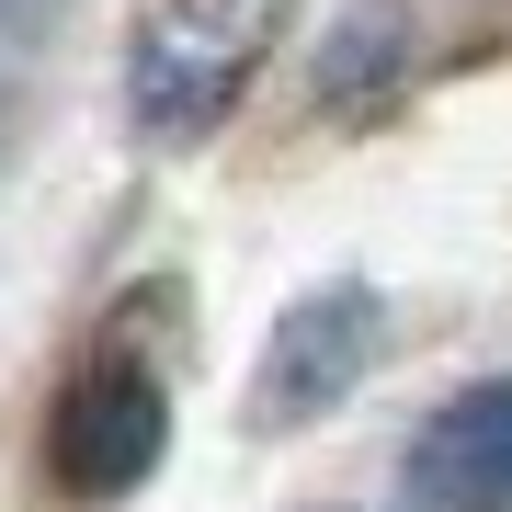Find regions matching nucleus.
I'll list each match as a JSON object with an SVG mask.
<instances>
[{
    "mask_svg": "<svg viewBox=\"0 0 512 512\" xmlns=\"http://www.w3.org/2000/svg\"><path fill=\"white\" fill-rule=\"evenodd\" d=\"M46 467H57V490H80V501H114V490H137L148 467H160V387H148V365H92L57 399L46 421Z\"/></svg>",
    "mask_w": 512,
    "mask_h": 512,
    "instance_id": "nucleus-1",
    "label": "nucleus"
},
{
    "mask_svg": "<svg viewBox=\"0 0 512 512\" xmlns=\"http://www.w3.org/2000/svg\"><path fill=\"white\" fill-rule=\"evenodd\" d=\"M376 365V296L365 285H330V296H296L262 342V376H251V410L262 421H308L330 410L353 376Z\"/></svg>",
    "mask_w": 512,
    "mask_h": 512,
    "instance_id": "nucleus-2",
    "label": "nucleus"
},
{
    "mask_svg": "<svg viewBox=\"0 0 512 512\" xmlns=\"http://www.w3.org/2000/svg\"><path fill=\"white\" fill-rule=\"evenodd\" d=\"M410 490L433 512H512V376L456 387L410 433Z\"/></svg>",
    "mask_w": 512,
    "mask_h": 512,
    "instance_id": "nucleus-3",
    "label": "nucleus"
}]
</instances>
